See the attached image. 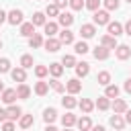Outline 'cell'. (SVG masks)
I'll return each mask as SVG.
<instances>
[{
    "label": "cell",
    "mask_w": 131,
    "mask_h": 131,
    "mask_svg": "<svg viewBox=\"0 0 131 131\" xmlns=\"http://www.w3.org/2000/svg\"><path fill=\"white\" fill-rule=\"evenodd\" d=\"M49 86H51V88H53L55 92H63V90H66V86H63V84H61V82H59L57 78H53V80L49 82Z\"/></svg>",
    "instance_id": "obj_39"
},
{
    "label": "cell",
    "mask_w": 131,
    "mask_h": 131,
    "mask_svg": "<svg viewBox=\"0 0 131 131\" xmlns=\"http://www.w3.org/2000/svg\"><path fill=\"white\" fill-rule=\"evenodd\" d=\"M100 45L106 47V49H117V37H111V35H104L100 39Z\"/></svg>",
    "instance_id": "obj_14"
},
{
    "label": "cell",
    "mask_w": 131,
    "mask_h": 131,
    "mask_svg": "<svg viewBox=\"0 0 131 131\" xmlns=\"http://www.w3.org/2000/svg\"><path fill=\"white\" fill-rule=\"evenodd\" d=\"M49 74V68L47 66H35V76L37 78H45Z\"/></svg>",
    "instance_id": "obj_38"
},
{
    "label": "cell",
    "mask_w": 131,
    "mask_h": 131,
    "mask_svg": "<svg viewBox=\"0 0 131 131\" xmlns=\"http://www.w3.org/2000/svg\"><path fill=\"white\" fill-rule=\"evenodd\" d=\"M43 47H45L49 53H55V51H59V49H61V41H59V39H55V37H47V41L43 43Z\"/></svg>",
    "instance_id": "obj_1"
},
{
    "label": "cell",
    "mask_w": 131,
    "mask_h": 131,
    "mask_svg": "<svg viewBox=\"0 0 131 131\" xmlns=\"http://www.w3.org/2000/svg\"><path fill=\"white\" fill-rule=\"evenodd\" d=\"M2 131H14V123L12 121H4L2 123Z\"/></svg>",
    "instance_id": "obj_44"
},
{
    "label": "cell",
    "mask_w": 131,
    "mask_h": 131,
    "mask_svg": "<svg viewBox=\"0 0 131 131\" xmlns=\"http://www.w3.org/2000/svg\"><path fill=\"white\" fill-rule=\"evenodd\" d=\"M78 106L82 108V113H86V115H88V113H92V108H94V102H92L90 98H82V100L78 102Z\"/></svg>",
    "instance_id": "obj_19"
},
{
    "label": "cell",
    "mask_w": 131,
    "mask_h": 131,
    "mask_svg": "<svg viewBox=\"0 0 131 131\" xmlns=\"http://www.w3.org/2000/svg\"><path fill=\"white\" fill-rule=\"evenodd\" d=\"M23 131H27V129H23Z\"/></svg>",
    "instance_id": "obj_57"
},
{
    "label": "cell",
    "mask_w": 131,
    "mask_h": 131,
    "mask_svg": "<svg viewBox=\"0 0 131 131\" xmlns=\"http://www.w3.org/2000/svg\"><path fill=\"white\" fill-rule=\"evenodd\" d=\"M53 4H55V6H57V8H63V6H66V4H70V0H55V2H53Z\"/></svg>",
    "instance_id": "obj_45"
},
{
    "label": "cell",
    "mask_w": 131,
    "mask_h": 131,
    "mask_svg": "<svg viewBox=\"0 0 131 131\" xmlns=\"http://www.w3.org/2000/svg\"><path fill=\"white\" fill-rule=\"evenodd\" d=\"M61 123H63V127H72V125H76V123H78V119H76V115L66 113V115L61 117Z\"/></svg>",
    "instance_id": "obj_28"
},
{
    "label": "cell",
    "mask_w": 131,
    "mask_h": 131,
    "mask_svg": "<svg viewBox=\"0 0 131 131\" xmlns=\"http://www.w3.org/2000/svg\"><path fill=\"white\" fill-rule=\"evenodd\" d=\"M6 18H8V14H6V12H4L2 8H0V25H2V23H4Z\"/></svg>",
    "instance_id": "obj_50"
},
{
    "label": "cell",
    "mask_w": 131,
    "mask_h": 131,
    "mask_svg": "<svg viewBox=\"0 0 131 131\" xmlns=\"http://www.w3.org/2000/svg\"><path fill=\"white\" fill-rule=\"evenodd\" d=\"M106 10H117L119 8V0H102Z\"/></svg>",
    "instance_id": "obj_41"
},
{
    "label": "cell",
    "mask_w": 131,
    "mask_h": 131,
    "mask_svg": "<svg viewBox=\"0 0 131 131\" xmlns=\"http://www.w3.org/2000/svg\"><path fill=\"white\" fill-rule=\"evenodd\" d=\"M59 41H61V45H70V43H74V33H72L70 29H63V31L59 33Z\"/></svg>",
    "instance_id": "obj_13"
},
{
    "label": "cell",
    "mask_w": 131,
    "mask_h": 131,
    "mask_svg": "<svg viewBox=\"0 0 131 131\" xmlns=\"http://www.w3.org/2000/svg\"><path fill=\"white\" fill-rule=\"evenodd\" d=\"M10 76H12V80H14V82H18V84H25L27 72H25V68H14V70H10Z\"/></svg>",
    "instance_id": "obj_6"
},
{
    "label": "cell",
    "mask_w": 131,
    "mask_h": 131,
    "mask_svg": "<svg viewBox=\"0 0 131 131\" xmlns=\"http://www.w3.org/2000/svg\"><path fill=\"white\" fill-rule=\"evenodd\" d=\"M88 72H90V63H86V61H80V63H76V76H78V78H84V76H88Z\"/></svg>",
    "instance_id": "obj_15"
},
{
    "label": "cell",
    "mask_w": 131,
    "mask_h": 131,
    "mask_svg": "<svg viewBox=\"0 0 131 131\" xmlns=\"http://www.w3.org/2000/svg\"><path fill=\"white\" fill-rule=\"evenodd\" d=\"M57 20H59V25H61L63 29H68V27H72V23H74V16H72L70 12H61V14L57 16Z\"/></svg>",
    "instance_id": "obj_10"
},
{
    "label": "cell",
    "mask_w": 131,
    "mask_h": 131,
    "mask_svg": "<svg viewBox=\"0 0 131 131\" xmlns=\"http://www.w3.org/2000/svg\"><path fill=\"white\" fill-rule=\"evenodd\" d=\"M47 90H49V84H47V82H37V84H35V92H37L39 96H45Z\"/></svg>",
    "instance_id": "obj_33"
},
{
    "label": "cell",
    "mask_w": 131,
    "mask_h": 131,
    "mask_svg": "<svg viewBox=\"0 0 131 131\" xmlns=\"http://www.w3.org/2000/svg\"><path fill=\"white\" fill-rule=\"evenodd\" d=\"M63 131H72V129H70V127H66V129H63Z\"/></svg>",
    "instance_id": "obj_54"
},
{
    "label": "cell",
    "mask_w": 131,
    "mask_h": 131,
    "mask_svg": "<svg viewBox=\"0 0 131 131\" xmlns=\"http://www.w3.org/2000/svg\"><path fill=\"white\" fill-rule=\"evenodd\" d=\"M20 68H33V55H29V53H25L23 57H20Z\"/></svg>",
    "instance_id": "obj_36"
},
{
    "label": "cell",
    "mask_w": 131,
    "mask_h": 131,
    "mask_svg": "<svg viewBox=\"0 0 131 131\" xmlns=\"http://www.w3.org/2000/svg\"><path fill=\"white\" fill-rule=\"evenodd\" d=\"M127 2H129V4H131V0H127Z\"/></svg>",
    "instance_id": "obj_56"
},
{
    "label": "cell",
    "mask_w": 131,
    "mask_h": 131,
    "mask_svg": "<svg viewBox=\"0 0 131 131\" xmlns=\"http://www.w3.org/2000/svg\"><path fill=\"white\" fill-rule=\"evenodd\" d=\"M0 49H2V41H0Z\"/></svg>",
    "instance_id": "obj_55"
},
{
    "label": "cell",
    "mask_w": 131,
    "mask_h": 131,
    "mask_svg": "<svg viewBox=\"0 0 131 131\" xmlns=\"http://www.w3.org/2000/svg\"><path fill=\"white\" fill-rule=\"evenodd\" d=\"M14 98H18V96H16V90L8 88V90H4V92H2V102H4V104H12V102H14Z\"/></svg>",
    "instance_id": "obj_16"
},
{
    "label": "cell",
    "mask_w": 131,
    "mask_h": 131,
    "mask_svg": "<svg viewBox=\"0 0 131 131\" xmlns=\"http://www.w3.org/2000/svg\"><path fill=\"white\" fill-rule=\"evenodd\" d=\"M98 6H100V0H86V8L88 10H98Z\"/></svg>",
    "instance_id": "obj_42"
},
{
    "label": "cell",
    "mask_w": 131,
    "mask_h": 131,
    "mask_svg": "<svg viewBox=\"0 0 131 131\" xmlns=\"http://www.w3.org/2000/svg\"><path fill=\"white\" fill-rule=\"evenodd\" d=\"M49 74H51L53 78H59V76L63 74V66L57 63V61H55V63H49Z\"/></svg>",
    "instance_id": "obj_22"
},
{
    "label": "cell",
    "mask_w": 131,
    "mask_h": 131,
    "mask_svg": "<svg viewBox=\"0 0 131 131\" xmlns=\"http://www.w3.org/2000/svg\"><path fill=\"white\" fill-rule=\"evenodd\" d=\"M45 131H57V129H55L53 125H47V127H45Z\"/></svg>",
    "instance_id": "obj_52"
},
{
    "label": "cell",
    "mask_w": 131,
    "mask_h": 131,
    "mask_svg": "<svg viewBox=\"0 0 131 131\" xmlns=\"http://www.w3.org/2000/svg\"><path fill=\"white\" fill-rule=\"evenodd\" d=\"M16 96H18V98H29V96H31V88H29L27 84H18V86H16Z\"/></svg>",
    "instance_id": "obj_23"
},
{
    "label": "cell",
    "mask_w": 131,
    "mask_h": 131,
    "mask_svg": "<svg viewBox=\"0 0 131 131\" xmlns=\"http://www.w3.org/2000/svg\"><path fill=\"white\" fill-rule=\"evenodd\" d=\"M47 4H49V0H47Z\"/></svg>",
    "instance_id": "obj_58"
},
{
    "label": "cell",
    "mask_w": 131,
    "mask_h": 131,
    "mask_svg": "<svg viewBox=\"0 0 131 131\" xmlns=\"http://www.w3.org/2000/svg\"><path fill=\"white\" fill-rule=\"evenodd\" d=\"M108 55H111V49H106V47H102V45L94 49V57H96V59H106Z\"/></svg>",
    "instance_id": "obj_25"
},
{
    "label": "cell",
    "mask_w": 131,
    "mask_h": 131,
    "mask_svg": "<svg viewBox=\"0 0 131 131\" xmlns=\"http://www.w3.org/2000/svg\"><path fill=\"white\" fill-rule=\"evenodd\" d=\"M70 6H72L74 10H82L86 4H84V0H70Z\"/></svg>",
    "instance_id": "obj_43"
},
{
    "label": "cell",
    "mask_w": 131,
    "mask_h": 131,
    "mask_svg": "<svg viewBox=\"0 0 131 131\" xmlns=\"http://www.w3.org/2000/svg\"><path fill=\"white\" fill-rule=\"evenodd\" d=\"M45 16H59V8L55 4H47L45 8Z\"/></svg>",
    "instance_id": "obj_37"
},
{
    "label": "cell",
    "mask_w": 131,
    "mask_h": 131,
    "mask_svg": "<svg viewBox=\"0 0 131 131\" xmlns=\"http://www.w3.org/2000/svg\"><path fill=\"white\" fill-rule=\"evenodd\" d=\"M125 92H127V94H131V78L125 82Z\"/></svg>",
    "instance_id": "obj_49"
},
{
    "label": "cell",
    "mask_w": 131,
    "mask_h": 131,
    "mask_svg": "<svg viewBox=\"0 0 131 131\" xmlns=\"http://www.w3.org/2000/svg\"><path fill=\"white\" fill-rule=\"evenodd\" d=\"M125 123H129V125H131V108H127V111H125Z\"/></svg>",
    "instance_id": "obj_47"
},
{
    "label": "cell",
    "mask_w": 131,
    "mask_h": 131,
    "mask_svg": "<svg viewBox=\"0 0 131 131\" xmlns=\"http://www.w3.org/2000/svg\"><path fill=\"white\" fill-rule=\"evenodd\" d=\"M78 129L80 131H90L92 129V121H90V117H82V119H78Z\"/></svg>",
    "instance_id": "obj_21"
},
{
    "label": "cell",
    "mask_w": 131,
    "mask_h": 131,
    "mask_svg": "<svg viewBox=\"0 0 131 131\" xmlns=\"http://www.w3.org/2000/svg\"><path fill=\"white\" fill-rule=\"evenodd\" d=\"M43 43H45V41H43V37H41L39 33H35V35H33L31 39H29V45H31L33 49H37V47H41Z\"/></svg>",
    "instance_id": "obj_29"
},
{
    "label": "cell",
    "mask_w": 131,
    "mask_h": 131,
    "mask_svg": "<svg viewBox=\"0 0 131 131\" xmlns=\"http://www.w3.org/2000/svg\"><path fill=\"white\" fill-rule=\"evenodd\" d=\"M80 35H82L84 39H90V37L96 35V27H94V25H82V27H80Z\"/></svg>",
    "instance_id": "obj_9"
},
{
    "label": "cell",
    "mask_w": 131,
    "mask_h": 131,
    "mask_svg": "<svg viewBox=\"0 0 131 131\" xmlns=\"http://www.w3.org/2000/svg\"><path fill=\"white\" fill-rule=\"evenodd\" d=\"M61 66H66V68H76V57L74 55H63L61 57Z\"/></svg>",
    "instance_id": "obj_35"
},
{
    "label": "cell",
    "mask_w": 131,
    "mask_h": 131,
    "mask_svg": "<svg viewBox=\"0 0 131 131\" xmlns=\"http://www.w3.org/2000/svg\"><path fill=\"white\" fill-rule=\"evenodd\" d=\"M18 123H20V127H23V129H29V127L35 123V119H33V115H23V117L18 119Z\"/></svg>",
    "instance_id": "obj_31"
},
{
    "label": "cell",
    "mask_w": 131,
    "mask_h": 131,
    "mask_svg": "<svg viewBox=\"0 0 131 131\" xmlns=\"http://www.w3.org/2000/svg\"><path fill=\"white\" fill-rule=\"evenodd\" d=\"M0 121L4 123V121H8V115H6V111L4 108H0Z\"/></svg>",
    "instance_id": "obj_46"
},
{
    "label": "cell",
    "mask_w": 131,
    "mask_h": 131,
    "mask_svg": "<svg viewBox=\"0 0 131 131\" xmlns=\"http://www.w3.org/2000/svg\"><path fill=\"white\" fill-rule=\"evenodd\" d=\"M94 106H96L98 111H106V108L111 106V100H108L106 96H98V100L94 102Z\"/></svg>",
    "instance_id": "obj_27"
},
{
    "label": "cell",
    "mask_w": 131,
    "mask_h": 131,
    "mask_svg": "<svg viewBox=\"0 0 131 131\" xmlns=\"http://www.w3.org/2000/svg\"><path fill=\"white\" fill-rule=\"evenodd\" d=\"M66 90H68L70 94H78V92L82 90V82H80L78 78H70V80L66 82Z\"/></svg>",
    "instance_id": "obj_3"
},
{
    "label": "cell",
    "mask_w": 131,
    "mask_h": 131,
    "mask_svg": "<svg viewBox=\"0 0 131 131\" xmlns=\"http://www.w3.org/2000/svg\"><path fill=\"white\" fill-rule=\"evenodd\" d=\"M61 104L68 108V111H72L74 106H78V100L74 98V94H70V96H66V98H61Z\"/></svg>",
    "instance_id": "obj_26"
},
{
    "label": "cell",
    "mask_w": 131,
    "mask_h": 131,
    "mask_svg": "<svg viewBox=\"0 0 131 131\" xmlns=\"http://www.w3.org/2000/svg\"><path fill=\"white\" fill-rule=\"evenodd\" d=\"M6 72H10V61L6 57H2L0 59V74H6Z\"/></svg>",
    "instance_id": "obj_40"
},
{
    "label": "cell",
    "mask_w": 131,
    "mask_h": 131,
    "mask_svg": "<svg viewBox=\"0 0 131 131\" xmlns=\"http://www.w3.org/2000/svg\"><path fill=\"white\" fill-rule=\"evenodd\" d=\"M123 29H125V35H129V37H131V20H127V25H125Z\"/></svg>",
    "instance_id": "obj_48"
},
{
    "label": "cell",
    "mask_w": 131,
    "mask_h": 131,
    "mask_svg": "<svg viewBox=\"0 0 131 131\" xmlns=\"http://www.w3.org/2000/svg\"><path fill=\"white\" fill-rule=\"evenodd\" d=\"M90 131H104V127H102V125H94Z\"/></svg>",
    "instance_id": "obj_51"
},
{
    "label": "cell",
    "mask_w": 131,
    "mask_h": 131,
    "mask_svg": "<svg viewBox=\"0 0 131 131\" xmlns=\"http://www.w3.org/2000/svg\"><path fill=\"white\" fill-rule=\"evenodd\" d=\"M106 31H108V35H111V37H119V35H123V33H125L123 25H121V23H117V20H115V23H108V25H106Z\"/></svg>",
    "instance_id": "obj_4"
},
{
    "label": "cell",
    "mask_w": 131,
    "mask_h": 131,
    "mask_svg": "<svg viewBox=\"0 0 131 131\" xmlns=\"http://www.w3.org/2000/svg\"><path fill=\"white\" fill-rule=\"evenodd\" d=\"M20 35L31 39V37L35 35V25H33V23H23V25H20Z\"/></svg>",
    "instance_id": "obj_12"
},
{
    "label": "cell",
    "mask_w": 131,
    "mask_h": 131,
    "mask_svg": "<svg viewBox=\"0 0 131 131\" xmlns=\"http://www.w3.org/2000/svg\"><path fill=\"white\" fill-rule=\"evenodd\" d=\"M113 111H115V115L125 113V111H127V102H125L123 98H115V100H113Z\"/></svg>",
    "instance_id": "obj_17"
},
{
    "label": "cell",
    "mask_w": 131,
    "mask_h": 131,
    "mask_svg": "<svg viewBox=\"0 0 131 131\" xmlns=\"http://www.w3.org/2000/svg\"><path fill=\"white\" fill-rule=\"evenodd\" d=\"M115 55H117V59H129L131 57V47L129 45H117V49H115Z\"/></svg>",
    "instance_id": "obj_5"
},
{
    "label": "cell",
    "mask_w": 131,
    "mask_h": 131,
    "mask_svg": "<svg viewBox=\"0 0 131 131\" xmlns=\"http://www.w3.org/2000/svg\"><path fill=\"white\" fill-rule=\"evenodd\" d=\"M96 82L102 84V86H108V84H111V74H108V72H100V74L96 76Z\"/></svg>",
    "instance_id": "obj_32"
},
{
    "label": "cell",
    "mask_w": 131,
    "mask_h": 131,
    "mask_svg": "<svg viewBox=\"0 0 131 131\" xmlns=\"http://www.w3.org/2000/svg\"><path fill=\"white\" fill-rule=\"evenodd\" d=\"M6 115H8V121H16V119H20V117H23V111H20V106L10 104V106L6 108Z\"/></svg>",
    "instance_id": "obj_8"
},
{
    "label": "cell",
    "mask_w": 131,
    "mask_h": 131,
    "mask_svg": "<svg viewBox=\"0 0 131 131\" xmlns=\"http://www.w3.org/2000/svg\"><path fill=\"white\" fill-rule=\"evenodd\" d=\"M111 127L117 129V131H121V129L125 127V119H123L121 115H113V117H111Z\"/></svg>",
    "instance_id": "obj_18"
},
{
    "label": "cell",
    "mask_w": 131,
    "mask_h": 131,
    "mask_svg": "<svg viewBox=\"0 0 131 131\" xmlns=\"http://www.w3.org/2000/svg\"><path fill=\"white\" fill-rule=\"evenodd\" d=\"M31 23H33L35 27H45V23H47V20H45V12H35Z\"/></svg>",
    "instance_id": "obj_24"
},
{
    "label": "cell",
    "mask_w": 131,
    "mask_h": 131,
    "mask_svg": "<svg viewBox=\"0 0 131 131\" xmlns=\"http://www.w3.org/2000/svg\"><path fill=\"white\" fill-rule=\"evenodd\" d=\"M104 96H106V98H119V88H117L115 84H108L106 90H104Z\"/></svg>",
    "instance_id": "obj_30"
},
{
    "label": "cell",
    "mask_w": 131,
    "mask_h": 131,
    "mask_svg": "<svg viewBox=\"0 0 131 131\" xmlns=\"http://www.w3.org/2000/svg\"><path fill=\"white\" fill-rule=\"evenodd\" d=\"M4 90H6V88H4V84H2V80H0V94H2Z\"/></svg>",
    "instance_id": "obj_53"
},
{
    "label": "cell",
    "mask_w": 131,
    "mask_h": 131,
    "mask_svg": "<svg viewBox=\"0 0 131 131\" xmlns=\"http://www.w3.org/2000/svg\"><path fill=\"white\" fill-rule=\"evenodd\" d=\"M74 47H76V53H80V55H84V53H88V51H90V47H88V43H86V41H78Z\"/></svg>",
    "instance_id": "obj_34"
},
{
    "label": "cell",
    "mask_w": 131,
    "mask_h": 131,
    "mask_svg": "<svg viewBox=\"0 0 131 131\" xmlns=\"http://www.w3.org/2000/svg\"><path fill=\"white\" fill-rule=\"evenodd\" d=\"M6 20H8L10 25H23V12L14 8V10L8 12V18H6Z\"/></svg>",
    "instance_id": "obj_7"
},
{
    "label": "cell",
    "mask_w": 131,
    "mask_h": 131,
    "mask_svg": "<svg viewBox=\"0 0 131 131\" xmlns=\"http://www.w3.org/2000/svg\"><path fill=\"white\" fill-rule=\"evenodd\" d=\"M55 119H57V111H55V108H45V111H43V121H45L47 125L53 123Z\"/></svg>",
    "instance_id": "obj_20"
},
{
    "label": "cell",
    "mask_w": 131,
    "mask_h": 131,
    "mask_svg": "<svg viewBox=\"0 0 131 131\" xmlns=\"http://www.w3.org/2000/svg\"><path fill=\"white\" fill-rule=\"evenodd\" d=\"M92 18H94V25H108V23H111L108 10H96Z\"/></svg>",
    "instance_id": "obj_2"
},
{
    "label": "cell",
    "mask_w": 131,
    "mask_h": 131,
    "mask_svg": "<svg viewBox=\"0 0 131 131\" xmlns=\"http://www.w3.org/2000/svg\"><path fill=\"white\" fill-rule=\"evenodd\" d=\"M43 29H45V35H47V37H55V35L59 33V25H57V23H51V20L45 23Z\"/></svg>",
    "instance_id": "obj_11"
}]
</instances>
